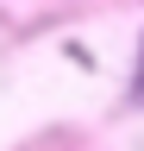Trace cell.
<instances>
[{"label": "cell", "instance_id": "obj_1", "mask_svg": "<svg viewBox=\"0 0 144 151\" xmlns=\"http://www.w3.org/2000/svg\"><path fill=\"white\" fill-rule=\"evenodd\" d=\"M132 94L144 101V50H138V69H132Z\"/></svg>", "mask_w": 144, "mask_h": 151}]
</instances>
